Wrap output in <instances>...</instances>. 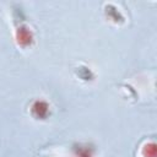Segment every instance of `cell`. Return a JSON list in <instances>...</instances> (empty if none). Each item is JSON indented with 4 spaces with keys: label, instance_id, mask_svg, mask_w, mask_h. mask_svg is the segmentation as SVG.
Returning a JSON list of instances; mask_svg holds the SVG:
<instances>
[{
    "label": "cell",
    "instance_id": "6da1fadb",
    "mask_svg": "<svg viewBox=\"0 0 157 157\" xmlns=\"http://www.w3.org/2000/svg\"><path fill=\"white\" fill-rule=\"evenodd\" d=\"M16 38H17V42L21 44V45H28L31 42H32V32L25 27V26H21L17 28V32H16Z\"/></svg>",
    "mask_w": 157,
    "mask_h": 157
},
{
    "label": "cell",
    "instance_id": "7a4b0ae2",
    "mask_svg": "<svg viewBox=\"0 0 157 157\" xmlns=\"http://www.w3.org/2000/svg\"><path fill=\"white\" fill-rule=\"evenodd\" d=\"M32 110L34 113L36 117L38 118H45L48 115V112H49V105L44 102V101H36L32 105Z\"/></svg>",
    "mask_w": 157,
    "mask_h": 157
},
{
    "label": "cell",
    "instance_id": "3957f363",
    "mask_svg": "<svg viewBox=\"0 0 157 157\" xmlns=\"http://www.w3.org/2000/svg\"><path fill=\"white\" fill-rule=\"evenodd\" d=\"M142 153H144L145 157H155V156H156V145H155L153 142L146 145V146L144 147Z\"/></svg>",
    "mask_w": 157,
    "mask_h": 157
}]
</instances>
